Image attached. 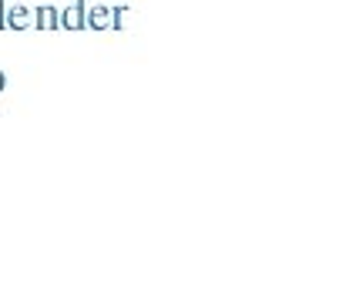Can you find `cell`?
Masks as SVG:
<instances>
[{
  "mask_svg": "<svg viewBox=\"0 0 356 302\" xmlns=\"http://www.w3.org/2000/svg\"><path fill=\"white\" fill-rule=\"evenodd\" d=\"M34 27H40V31H58L60 27V10L58 7H51V3H40L38 10H34Z\"/></svg>",
  "mask_w": 356,
  "mask_h": 302,
  "instance_id": "4",
  "label": "cell"
},
{
  "mask_svg": "<svg viewBox=\"0 0 356 302\" xmlns=\"http://www.w3.org/2000/svg\"><path fill=\"white\" fill-rule=\"evenodd\" d=\"M84 7H88V0L67 3V7L60 10V27H67V31H84Z\"/></svg>",
  "mask_w": 356,
  "mask_h": 302,
  "instance_id": "3",
  "label": "cell"
},
{
  "mask_svg": "<svg viewBox=\"0 0 356 302\" xmlns=\"http://www.w3.org/2000/svg\"><path fill=\"white\" fill-rule=\"evenodd\" d=\"M34 10L24 3H3V31H31Z\"/></svg>",
  "mask_w": 356,
  "mask_h": 302,
  "instance_id": "1",
  "label": "cell"
},
{
  "mask_svg": "<svg viewBox=\"0 0 356 302\" xmlns=\"http://www.w3.org/2000/svg\"><path fill=\"white\" fill-rule=\"evenodd\" d=\"M3 3H7V0H0V31H3Z\"/></svg>",
  "mask_w": 356,
  "mask_h": 302,
  "instance_id": "6",
  "label": "cell"
},
{
  "mask_svg": "<svg viewBox=\"0 0 356 302\" xmlns=\"http://www.w3.org/2000/svg\"><path fill=\"white\" fill-rule=\"evenodd\" d=\"M3 87H7V74L0 71V91H3Z\"/></svg>",
  "mask_w": 356,
  "mask_h": 302,
  "instance_id": "7",
  "label": "cell"
},
{
  "mask_svg": "<svg viewBox=\"0 0 356 302\" xmlns=\"http://www.w3.org/2000/svg\"><path fill=\"white\" fill-rule=\"evenodd\" d=\"M124 20H128V7H115V27H128V24H124Z\"/></svg>",
  "mask_w": 356,
  "mask_h": 302,
  "instance_id": "5",
  "label": "cell"
},
{
  "mask_svg": "<svg viewBox=\"0 0 356 302\" xmlns=\"http://www.w3.org/2000/svg\"><path fill=\"white\" fill-rule=\"evenodd\" d=\"M84 27H91V31H111L115 27V7H104V3L84 7Z\"/></svg>",
  "mask_w": 356,
  "mask_h": 302,
  "instance_id": "2",
  "label": "cell"
}]
</instances>
